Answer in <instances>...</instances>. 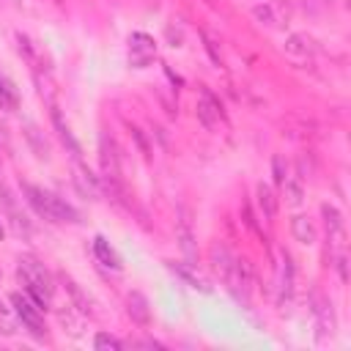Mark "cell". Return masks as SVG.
I'll use <instances>...</instances> for the list:
<instances>
[{"label":"cell","mask_w":351,"mask_h":351,"mask_svg":"<svg viewBox=\"0 0 351 351\" xmlns=\"http://www.w3.org/2000/svg\"><path fill=\"white\" fill-rule=\"evenodd\" d=\"M25 200L33 206V211L49 222H77L80 214L71 203H66L63 197H58L55 192L44 189V186H36V184H25Z\"/></svg>","instance_id":"6da1fadb"},{"label":"cell","mask_w":351,"mask_h":351,"mask_svg":"<svg viewBox=\"0 0 351 351\" xmlns=\"http://www.w3.org/2000/svg\"><path fill=\"white\" fill-rule=\"evenodd\" d=\"M16 274H19V282H22V288H25V293H27L41 310L49 307L52 293H55V285H52V277H49V271L44 269V263H38L36 258L25 255V258H19Z\"/></svg>","instance_id":"7a4b0ae2"},{"label":"cell","mask_w":351,"mask_h":351,"mask_svg":"<svg viewBox=\"0 0 351 351\" xmlns=\"http://www.w3.org/2000/svg\"><path fill=\"white\" fill-rule=\"evenodd\" d=\"M11 304H14V315L22 321L25 329H30L36 337H44V315L41 307L27 296V293H11Z\"/></svg>","instance_id":"3957f363"},{"label":"cell","mask_w":351,"mask_h":351,"mask_svg":"<svg viewBox=\"0 0 351 351\" xmlns=\"http://www.w3.org/2000/svg\"><path fill=\"white\" fill-rule=\"evenodd\" d=\"M156 58V41L148 33H132L129 36V63L134 69H145Z\"/></svg>","instance_id":"277c9868"},{"label":"cell","mask_w":351,"mask_h":351,"mask_svg":"<svg viewBox=\"0 0 351 351\" xmlns=\"http://www.w3.org/2000/svg\"><path fill=\"white\" fill-rule=\"evenodd\" d=\"M195 112H197V121L206 126V129H217L219 123H222V104L208 93V90H203L200 93V99H197V104H195Z\"/></svg>","instance_id":"5b68a950"},{"label":"cell","mask_w":351,"mask_h":351,"mask_svg":"<svg viewBox=\"0 0 351 351\" xmlns=\"http://www.w3.org/2000/svg\"><path fill=\"white\" fill-rule=\"evenodd\" d=\"M167 269H170V271H176V277H181L189 288L203 291V293H208V291H211V285H208V282L195 271V266H192V263H170V261H167Z\"/></svg>","instance_id":"8992f818"},{"label":"cell","mask_w":351,"mask_h":351,"mask_svg":"<svg viewBox=\"0 0 351 351\" xmlns=\"http://www.w3.org/2000/svg\"><path fill=\"white\" fill-rule=\"evenodd\" d=\"M321 214L326 217V230H329V241H335L337 247L343 244L346 239V225H343V217L335 206H321Z\"/></svg>","instance_id":"52a82bcc"},{"label":"cell","mask_w":351,"mask_h":351,"mask_svg":"<svg viewBox=\"0 0 351 351\" xmlns=\"http://www.w3.org/2000/svg\"><path fill=\"white\" fill-rule=\"evenodd\" d=\"M93 255H96L99 263L107 266V269H115V271H118V269L123 266L121 258H118V252L112 250V244H110L104 236H96V239H93Z\"/></svg>","instance_id":"ba28073f"},{"label":"cell","mask_w":351,"mask_h":351,"mask_svg":"<svg viewBox=\"0 0 351 351\" xmlns=\"http://www.w3.org/2000/svg\"><path fill=\"white\" fill-rule=\"evenodd\" d=\"M74 184H77V189H80L82 195H90V197H96V195H99L96 178H93V176H90V170L80 162V156H77V167H74Z\"/></svg>","instance_id":"9c48e42d"},{"label":"cell","mask_w":351,"mask_h":351,"mask_svg":"<svg viewBox=\"0 0 351 351\" xmlns=\"http://www.w3.org/2000/svg\"><path fill=\"white\" fill-rule=\"evenodd\" d=\"M126 304H129V315H132V321H137V324H148V321H151V310H148V302H145L143 293H137V291L129 293Z\"/></svg>","instance_id":"30bf717a"},{"label":"cell","mask_w":351,"mask_h":351,"mask_svg":"<svg viewBox=\"0 0 351 351\" xmlns=\"http://www.w3.org/2000/svg\"><path fill=\"white\" fill-rule=\"evenodd\" d=\"M291 230H293L296 241H304V244H313V241H315V228H313V222H310L307 217H302V214L291 219Z\"/></svg>","instance_id":"8fae6325"},{"label":"cell","mask_w":351,"mask_h":351,"mask_svg":"<svg viewBox=\"0 0 351 351\" xmlns=\"http://www.w3.org/2000/svg\"><path fill=\"white\" fill-rule=\"evenodd\" d=\"M258 206H261V211H263L266 219H271L277 214V197H274V192H271L269 184H258Z\"/></svg>","instance_id":"7c38bea8"},{"label":"cell","mask_w":351,"mask_h":351,"mask_svg":"<svg viewBox=\"0 0 351 351\" xmlns=\"http://www.w3.org/2000/svg\"><path fill=\"white\" fill-rule=\"evenodd\" d=\"M285 52H288L291 58H296V60H307V55L313 52L310 38H304V36H291L288 44H285Z\"/></svg>","instance_id":"4fadbf2b"},{"label":"cell","mask_w":351,"mask_h":351,"mask_svg":"<svg viewBox=\"0 0 351 351\" xmlns=\"http://www.w3.org/2000/svg\"><path fill=\"white\" fill-rule=\"evenodd\" d=\"M19 107V93H16V88L5 80V77H0V110H16Z\"/></svg>","instance_id":"5bb4252c"},{"label":"cell","mask_w":351,"mask_h":351,"mask_svg":"<svg viewBox=\"0 0 351 351\" xmlns=\"http://www.w3.org/2000/svg\"><path fill=\"white\" fill-rule=\"evenodd\" d=\"M192 241H195V236H192L189 219H186V214H184V219H181V225H178V244H181V250H184V255H186L189 261H195V247H192Z\"/></svg>","instance_id":"9a60e30c"},{"label":"cell","mask_w":351,"mask_h":351,"mask_svg":"<svg viewBox=\"0 0 351 351\" xmlns=\"http://www.w3.org/2000/svg\"><path fill=\"white\" fill-rule=\"evenodd\" d=\"M291 288H293V266H291L288 255H282V261H280V299L291 296Z\"/></svg>","instance_id":"2e32d148"},{"label":"cell","mask_w":351,"mask_h":351,"mask_svg":"<svg viewBox=\"0 0 351 351\" xmlns=\"http://www.w3.org/2000/svg\"><path fill=\"white\" fill-rule=\"evenodd\" d=\"M315 310H318V318H321V321H318V324H321V340H324L326 335L332 337V332H335V315H332V302H321V304H318Z\"/></svg>","instance_id":"e0dca14e"},{"label":"cell","mask_w":351,"mask_h":351,"mask_svg":"<svg viewBox=\"0 0 351 351\" xmlns=\"http://www.w3.org/2000/svg\"><path fill=\"white\" fill-rule=\"evenodd\" d=\"M0 332L3 335H14L16 332V321H14V315H11V310L0 302Z\"/></svg>","instance_id":"ac0fdd59"},{"label":"cell","mask_w":351,"mask_h":351,"mask_svg":"<svg viewBox=\"0 0 351 351\" xmlns=\"http://www.w3.org/2000/svg\"><path fill=\"white\" fill-rule=\"evenodd\" d=\"M93 346L101 351V348H112V351H118V348H123V343L118 340V337H112V335H104V332H99L96 335V340H93Z\"/></svg>","instance_id":"d6986e66"},{"label":"cell","mask_w":351,"mask_h":351,"mask_svg":"<svg viewBox=\"0 0 351 351\" xmlns=\"http://www.w3.org/2000/svg\"><path fill=\"white\" fill-rule=\"evenodd\" d=\"M271 167H274V184L282 186V184L288 181V167H285L282 156H274V159H271Z\"/></svg>","instance_id":"ffe728a7"},{"label":"cell","mask_w":351,"mask_h":351,"mask_svg":"<svg viewBox=\"0 0 351 351\" xmlns=\"http://www.w3.org/2000/svg\"><path fill=\"white\" fill-rule=\"evenodd\" d=\"M3 236H5V228H3V219H0V241H3Z\"/></svg>","instance_id":"44dd1931"}]
</instances>
